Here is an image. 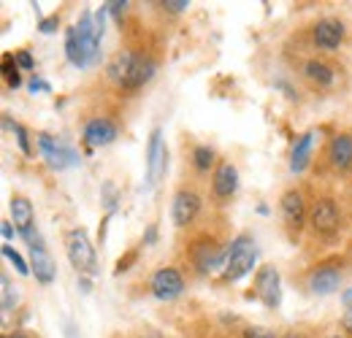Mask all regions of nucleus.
Returning <instances> with one entry per match:
<instances>
[{
    "instance_id": "nucleus-1",
    "label": "nucleus",
    "mask_w": 352,
    "mask_h": 338,
    "mask_svg": "<svg viewBox=\"0 0 352 338\" xmlns=\"http://www.w3.org/2000/svg\"><path fill=\"white\" fill-rule=\"evenodd\" d=\"M65 57L76 68H89L100 57V38L95 33V14L85 11L79 25L68 27L65 33Z\"/></svg>"
},
{
    "instance_id": "nucleus-2",
    "label": "nucleus",
    "mask_w": 352,
    "mask_h": 338,
    "mask_svg": "<svg viewBox=\"0 0 352 338\" xmlns=\"http://www.w3.org/2000/svg\"><path fill=\"white\" fill-rule=\"evenodd\" d=\"M155 60L146 54H135V52H120L111 63H109V76L114 84L122 89H138L155 76Z\"/></svg>"
},
{
    "instance_id": "nucleus-3",
    "label": "nucleus",
    "mask_w": 352,
    "mask_h": 338,
    "mask_svg": "<svg viewBox=\"0 0 352 338\" xmlns=\"http://www.w3.org/2000/svg\"><path fill=\"white\" fill-rule=\"evenodd\" d=\"M255 260H258L255 241H252L250 236H239V238L230 244V249L225 252V265H222L225 271H222V279H225V282H239V279H244V276L252 271Z\"/></svg>"
},
{
    "instance_id": "nucleus-4",
    "label": "nucleus",
    "mask_w": 352,
    "mask_h": 338,
    "mask_svg": "<svg viewBox=\"0 0 352 338\" xmlns=\"http://www.w3.org/2000/svg\"><path fill=\"white\" fill-rule=\"evenodd\" d=\"M65 252H68V260L71 265L79 271V273H98V260H95V249L89 244L87 230L82 227H74L65 238Z\"/></svg>"
},
{
    "instance_id": "nucleus-5",
    "label": "nucleus",
    "mask_w": 352,
    "mask_h": 338,
    "mask_svg": "<svg viewBox=\"0 0 352 338\" xmlns=\"http://www.w3.org/2000/svg\"><path fill=\"white\" fill-rule=\"evenodd\" d=\"M38 149H41V157H44L46 166L52 170H65L71 168V166H79V155L71 146L60 144L57 138H52L46 133L38 135Z\"/></svg>"
},
{
    "instance_id": "nucleus-6",
    "label": "nucleus",
    "mask_w": 352,
    "mask_h": 338,
    "mask_svg": "<svg viewBox=\"0 0 352 338\" xmlns=\"http://www.w3.org/2000/svg\"><path fill=\"white\" fill-rule=\"evenodd\" d=\"M255 295L263 300L265 308H276L282 303V279L274 265H263L255 276Z\"/></svg>"
},
{
    "instance_id": "nucleus-7",
    "label": "nucleus",
    "mask_w": 352,
    "mask_h": 338,
    "mask_svg": "<svg viewBox=\"0 0 352 338\" xmlns=\"http://www.w3.org/2000/svg\"><path fill=\"white\" fill-rule=\"evenodd\" d=\"M166 157H168V149L163 144V130H152V138L146 146V179H149V184H157L160 176L166 173Z\"/></svg>"
},
{
    "instance_id": "nucleus-8",
    "label": "nucleus",
    "mask_w": 352,
    "mask_h": 338,
    "mask_svg": "<svg viewBox=\"0 0 352 338\" xmlns=\"http://www.w3.org/2000/svg\"><path fill=\"white\" fill-rule=\"evenodd\" d=\"M149 287H152V295L157 297V300H174L184 290V279H182V273L176 268H160L152 276Z\"/></svg>"
},
{
    "instance_id": "nucleus-9",
    "label": "nucleus",
    "mask_w": 352,
    "mask_h": 338,
    "mask_svg": "<svg viewBox=\"0 0 352 338\" xmlns=\"http://www.w3.org/2000/svg\"><path fill=\"white\" fill-rule=\"evenodd\" d=\"M192 262H195L198 273H212V271H217L220 265H225V254H222V249L217 247V241L201 238V241H195V247H192Z\"/></svg>"
},
{
    "instance_id": "nucleus-10",
    "label": "nucleus",
    "mask_w": 352,
    "mask_h": 338,
    "mask_svg": "<svg viewBox=\"0 0 352 338\" xmlns=\"http://www.w3.org/2000/svg\"><path fill=\"white\" fill-rule=\"evenodd\" d=\"M309 222H311V227H314L317 233H322V236H331V233H336V230H339L342 214H339L336 203H333L331 198H322V201H317V206L311 209V216H309Z\"/></svg>"
},
{
    "instance_id": "nucleus-11",
    "label": "nucleus",
    "mask_w": 352,
    "mask_h": 338,
    "mask_svg": "<svg viewBox=\"0 0 352 338\" xmlns=\"http://www.w3.org/2000/svg\"><path fill=\"white\" fill-rule=\"evenodd\" d=\"M201 212V198L192 192V190H179L174 195V203H171V216H174V225L184 227L190 225Z\"/></svg>"
},
{
    "instance_id": "nucleus-12",
    "label": "nucleus",
    "mask_w": 352,
    "mask_h": 338,
    "mask_svg": "<svg viewBox=\"0 0 352 338\" xmlns=\"http://www.w3.org/2000/svg\"><path fill=\"white\" fill-rule=\"evenodd\" d=\"M11 216H14V227H16V233L28 241V238H33L38 230H36V212H33V206H30V201L28 198H22V195H16L14 201H11Z\"/></svg>"
},
{
    "instance_id": "nucleus-13",
    "label": "nucleus",
    "mask_w": 352,
    "mask_h": 338,
    "mask_svg": "<svg viewBox=\"0 0 352 338\" xmlns=\"http://www.w3.org/2000/svg\"><path fill=\"white\" fill-rule=\"evenodd\" d=\"M85 144L89 149H98V146H109L114 138H117V125L106 117H98V120H89L85 125V133H82Z\"/></svg>"
},
{
    "instance_id": "nucleus-14",
    "label": "nucleus",
    "mask_w": 352,
    "mask_h": 338,
    "mask_svg": "<svg viewBox=\"0 0 352 338\" xmlns=\"http://www.w3.org/2000/svg\"><path fill=\"white\" fill-rule=\"evenodd\" d=\"M342 41H344V25L339 19H320L314 25V43H317V49L333 52V49H339Z\"/></svg>"
},
{
    "instance_id": "nucleus-15",
    "label": "nucleus",
    "mask_w": 352,
    "mask_h": 338,
    "mask_svg": "<svg viewBox=\"0 0 352 338\" xmlns=\"http://www.w3.org/2000/svg\"><path fill=\"white\" fill-rule=\"evenodd\" d=\"M342 284V271L336 265H322L309 276V287L314 295H331Z\"/></svg>"
},
{
    "instance_id": "nucleus-16",
    "label": "nucleus",
    "mask_w": 352,
    "mask_h": 338,
    "mask_svg": "<svg viewBox=\"0 0 352 338\" xmlns=\"http://www.w3.org/2000/svg\"><path fill=\"white\" fill-rule=\"evenodd\" d=\"M30 273L41 284H52L54 282L57 268H54V262H52V257H49L44 247H30Z\"/></svg>"
},
{
    "instance_id": "nucleus-17",
    "label": "nucleus",
    "mask_w": 352,
    "mask_h": 338,
    "mask_svg": "<svg viewBox=\"0 0 352 338\" xmlns=\"http://www.w3.org/2000/svg\"><path fill=\"white\" fill-rule=\"evenodd\" d=\"M282 216H285V222H287L290 227H296V230L304 225V219H307V206H304L301 192H296V190L285 192V198H282Z\"/></svg>"
},
{
    "instance_id": "nucleus-18",
    "label": "nucleus",
    "mask_w": 352,
    "mask_h": 338,
    "mask_svg": "<svg viewBox=\"0 0 352 338\" xmlns=\"http://www.w3.org/2000/svg\"><path fill=\"white\" fill-rule=\"evenodd\" d=\"M239 187V173L230 163H222L217 173H214V195L217 198H230Z\"/></svg>"
},
{
    "instance_id": "nucleus-19",
    "label": "nucleus",
    "mask_w": 352,
    "mask_h": 338,
    "mask_svg": "<svg viewBox=\"0 0 352 338\" xmlns=\"http://www.w3.org/2000/svg\"><path fill=\"white\" fill-rule=\"evenodd\" d=\"M331 163L336 168H350L352 166V135H336L331 141Z\"/></svg>"
},
{
    "instance_id": "nucleus-20",
    "label": "nucleus",
    "mask_w": 352,
    "mask_h": 338,
    "mask_svg": "<svg viewBox=\"0 0 352 338\" xmlns=\"http://www.w3.org/2000/svg\"><path fill=\"white\" fill-rule=\"evenodd\" d=\"M311 144H314V133H304L296 146H293V157H290V170L293 173H301L309 166V155H311Z\"/></svg>"
},
{
    "instance_id": "nucleus-21",
    "label": "nucleus",
    "mask_w": 352,
    "mask_h": 338,
    "mask_svg": "<svg viewBox=\"0 0 352 338\" xmlns=\"http://www.w3.org/2000/svg\"><path fill=\"white\" fill-rule=\"evenodd\" d=\"M307 76L311 82H317V84H322V87L333 84V71H331L325 63H320V60H309Z\"/></svg>"
},
{
    "instance_id": "nucleus-22",
    "label": "nucleus",
    "mask_w": 352,
    "mask_h": 338,
    "mask_svg": "<svg viewBox=\"0 0 352 338\" xmlns=\"http://www.w3.org/2000/svg\"><path fill=\"white\" fill-rule=\"evenodd\" d=\"M0 71H3V79H6V84L11 87V89H16V87L22 84V79H19V65H16V60H14L11 54L3 57Z\"/></svg>"
},
{
    "instance_id": "nucleus-23",
    "label": "nucleus",
    "mask_w": 352,
    "mask_h": 338,
    "mask_svg": "<svg viewBox=\"0 0 352 338\" xmlns=\"http://www.w3.org/2000/svg\"><path fill=\"white\" fill-rule=\"evenodd\" d=\"M192 163H195L198 170H209L214 166V152H212L209 146H198V149L192 152Z\"/></svg>"
},
{
    "instance_id": "nucleus-24",
    "label": "nucleus",
    "mask_w": 352,
    "mask_h": 338,
    "mask_svg": "<svg viewBox=\"0 0 352 338\" xmlns=\"http://www.w3.org/2000/svg\"><path fill=\"white\" fill-rule=\"evenodd\" d=\"M3 125L8 127V130H14V135H16V141H19V149H22L25 155H30V141H28V130L19 125V122H11L8 117H3Z\"/></svg>"
},
{
    "instance_id": "nucleus-25",
    "label": "nucleus",
    "mask_w": 352,
    "mask_h": 338,
    "mask_svg": "<svg viewBox=\"0 0 352 338\" xmlns=\"http://www.w3.org/2000/svg\"><path fill=\"white\" fill-rule=\"evenodd\" d=\"M3 257L14 262V268H16V273H22V276H28V273H30V268H28V262L22 260V254H19V252H14V247H8V244H3Z\"/></svg>"
},
{
    "instance_id": "nucleus-26",
    "label": "nucleus",
    "mask_w": 352,
    "mask_h": 338,
    "mask_svg": "<svg viewBox=\"0 0 352 338\" xmlns=\"http://www.w3.org/2000/svg\"><path fill=\"white\" fill-rule=\"evenodd\" d=\"M0 284H3V311H11L14 303H16V293H11V282H8L6 273L0 276Z\"/></svg>"
},
{
    "instance_id": "nucleus-27",
    "label": "nucleus",
    "mask_w": 352,
    "mask_h": 338,
    "mask_svg": "<svg viewBox=\"0 0 352 338\" xmlns=\"http://www.w3.org/2000/svg\"><path fill=\"white\" fill-rule=\"evenodd\" d=\"M106 8H109V14H111L117 22H122V16H125V11H128V0H109Z\"/></svg>"
},
{
    "instance_id": "nucleus-28",
    "label": "nucleus",
    "mask_w": 352,
    "mask_h": 338,
    "mask_svg": "<svg viewBox=\"0 0 352 338\" xmlns=\"http://www.w3.org/2000/svg\"><path fill=\"white\" fill-rule=\"evenodd\" d=\"M57 27H60V16H57V14L41 19V25H38V30H41V33H54Z\"/></svg>"
},
{
    "instance_id": "nucleus-29",
    "label": "nucleus",
    "mask_w": 352,
    "mask_h": 338,
    "mask_svg": "<svg viewBox=\"0 0 352 338\" xmlns=\"http://www.w3.org/2000/svg\"><path fill=\"white\" fill-rule=\"evenodd\" d=\"M244 338H276L271 330H265V328H247L244 330Z\"/></svg>"
},
{
    "instance_id": "nucleus-30",
    "label": "nucleus",
    "mask_w": 352,
    "mask_h": 338,
    "mask_svg": "<svg viewBox=\"0 0 352 338\" xmlns=\"http://www.w3.org/2000/svg\"><path fill=\"white\" fill-rule=\"evenodd\" d=\"M30 92H52V87H49V82H44V79L33 76V79H30Z\"/></svg>"
},
{
    "instance_id": "nucleus-31",
    "label": "nucleus",
    "mask_w": 352,
    "mask_h": 338,
    "mask_svg": "<svg viewBox=\"0 0 352 338\" xmlns=\"http://www.w3.org/2000/svg\"><path fill=\"white\" fill-rule=\"evenodd\" d=\"M16 65L25 68V71H33V57H30L28 52H19V54H16Z\"/></svg>"
},
{
    "instance_id": "nucleus-32",
    "label": "nucleus",
    "mask_w": 352,
    "mask_h": 338,
    "mask_svg": "<svg viewBox=\"0 0 352 338\" xmlns=\"http://www.w3.org/2000/svg\"><path fill=\"white\" fill-rule=\"evenodd\" d=\"M133 260H135V252H128L125 257H120V262H117V273H125V271L131 268Z\"/></svg>"
},
{
    "instance_id": "nucleus-33",
    "label": "nucleus",
    "mask_w": 352,
    "mask_h": 338,
    "mask_svg": "<svg viewBox=\"0 0 352 338\" xmlns=\"http://www.w3.org/2000/svg\"><path fill=\"white\" fill-rule=\"evenodd\" d=\"M163 5H166L168 11H174V14H179V11H184V8L190 5V3H187V0H166Z\"/></svg>"
},
{
    "instance_id": "nucleus-34",
    "label": "nucleus",
    "mask_w": 352,
    "mask_h": 338,
    "mask_svg": "<svg viewBox=\"0 0 352 338\" xmlns=\"http://www.w3.org/2000/svg\"><path fill=\"white\" fill-rule=\"evenodd\" d=\"M155 241H157V227L152 225V227H146V233H144V244H146V247H152Z\"/></svg>"
},
{
    "instance_id": "nucleus-35",
    "label": "nucleus",
    "mask_w": 352,
    "mask_h": 338,
    "mask_svg": "<svg viewBox=\"0 0 352 338\" xmlns=\"http://www.w3.org/2000/svg\"><path fill=\"white\" fill-rule=\"evenodd\" d=\"M342 325H344V330H347V333L352 336V306L347 308V311H344V319H342Z\"/></svg>"
},
{
    "instance_id": "nucleus-36",
    "label": "nucleus",
    "mask_w": 352,
    "mask_h": 338,
    "mask_svg": "<svg viewBox=\"0 0 352 338\" xmlns=\"http://www.w3.org/2000/svg\"><path fill=\"white\" fill-rule=\"evenodd\" d=\"M14 230H16V227H11V222H3V238H6V241L14 238Z\"/></svg>"
},
{
    "instance_id": "nucleus-37",
    "label": "nucleus",
    "mask_w": 352,
    "mask_h": 338,
    "mask_svg": "<svg viewBox=\"0 0 352 338\" xmlns=\"http://www.w3.org/2000/svg\"><path fill=\"white\" fill-rule=\"evenodd\" d=\"M342 300H344V306L350 308V306H352V290H347V293H342Z\"/></svg>"
},
{
    "instance_id": "nucleus-38",
    "label": "nucleus",
    "mask_w": 352,
    "mask_h": 338,
    "mask_svg": "<svg viewBox=\"0 0 352 338\" xmlns=\"http://www.w3.org/2000/svg\"><path fill=\"white\" fill-rule=\"evenodd\" d=\"M138 338H160L157 333H144V336H138Z\"/></svg>"
},
{
    "instance_id": "nucleus-39",
    "label": "nucleus",
    "mask_w": 352,
    "mask_h": 338,
    "mask_svg": "<svg viewBox=\"0 0 352 338\" xmlns=\"http://www.w3.org/2000/svg\"><path fill=\"white\" fill-rule=\"evenodd\" d=\"M14 338H25V336H14Z\"/></svg>"
},
{
    "instance_id": "nucleus-40",
    "label": "nucleus",
    "mask_w": 352,
    "mask_h": 338,
    "mask_svg": "<svg viewBox=\"0 0 352 338\" xmlns=\"http://www.w3.org/2000/svg\"><path fill=\"white\" fill-rule=\"evenodd\" d=\"M333 338H339V336H333Z\"/></svg>"
}]
</instances>
